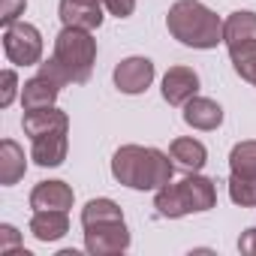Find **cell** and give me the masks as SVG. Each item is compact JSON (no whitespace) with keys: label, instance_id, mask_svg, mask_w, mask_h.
<instances>
[{"label":"cell","instance_id":"obj_1","mask_svg":"<svg viewBox=\"0 0 256 256\" xmlns=\"http://www.w3.org/2000/svg\"><path fill=\"white\" fill-rule=\"evenodd\" d=\"M96 60V40L90 36V30L82 28H64L54 40V54L52 60L40 64V72L52 76L60 88L64 84H84L90 78Z\"/></svg>","mask_w":256,"mask_h":256},{"label":"cell","instance_id":"obj_2","mask_svg":"<svg viewBox=\"0 0 256 256\" xmlns=\"http://www.w3.org/2000/svg\"><path fill=\"white\" fill-rule=\"evenodd\" d=\"M175 166L169 157L157 148H142V145H124L112 157V175L133 190H160L172 184Z\"/></svg>","mask_w":256,"mask_h":256},{"label":"cell","instance_id":"obj_3","mask_svg":"<svg viewBox=\"0 0 256 256\" xmlns=\"http://www.w3.org/2000/svg\"><path fill=\"white\" fill-rule=\"evenodd\" d=\"M84 247L94 256H114L130 247V229L124 223L120 208L112 199H90L82 208Z\"/></svg>","mask_w":256,"mask_h":256},{"label":"cell","instance_id":"obj_4","mask_svg":"<svg viewBox=\"0 0 256 256\" xmlns=\"http://www.w3.org/2000/svg\"><path fill=\"white\" fill-rule=\"evenodd\" d=\"M24 133L30 136V157L36 166H60L66 160V133H70V118L66 112L48 106L24 112Z\"/></svg>","mask_w":256,"mask_h":256},{"label":"cell","instance_id":"obj_5","mask_svg":"<svg viewBox=\"0 0 256 256\" xmlns=\"http://www.w3.org/2000/svg\"><path fill=\"white\" fill-rule=\"evenodd\" d=\"M166 28L190 48H217L223 42V22L199 0H178L166 16Z\"/></svg>","mask_w":256,"mask_h":256},{"label":"cell","instance_id":"obj_6","mask_svg":"<svg viewBox=\"0 0 256 256\" xmlns=\"http://www.w3.org/2000/svg\"><path fill=\"white\" fill-rule=\"evenodd\" d=\"M217 205V187L211 178L187 175L178 184H166L157 190L154 208L160 217H184V214H202Z\"/></svg>","mask_w":256,"mask_h":256},{"label":"cell","instance_id":"obj_7","mask_svg":"<svg viewBox=\"0 0 256 256\" xmlns=\"http://www.w3.org/2000/svg\"><path fill=\"white\" fill-rule=\"evenodd\" d=\"M4 52L16 66H34L42 58V36L34 24L16 22L4 30Z\"/></svg>","mask_w":256,"mask_h":256},{"label":"cell","instance_id":"obj_8","mask_svg":"<svg viewBox=\"0 0 256 256\" xmlns=\"http://www.w3.org/2000/svg\"><path fill=\"white\" fill-rule=\"evenodd\" d=\"M223 42L229 48V58L253 52L256 48V12H247V10L232 12L223 24Z\"/></svg>","mask_w":256,"mask_h":256},{"label":"cell","instance_id":"obj_9","mask_svg":"<svg viewBox=\"0 0 256 256\" xmlns=\"http://www.w3.org/2000/svg\"><path fill=\"white\" fill-rule=\"evenodd\" d=\"M154 82V64L148 58H126L114 66V88L120 94H145Z\"/></svg>","mask_w":256,"mask_h":256},{"label":"cell","instance_id":"obj_10","mask_svg":"<svg viewBox=\"0 0 256 256\" xmlns=\"http://www.w3.org/2000/svg\"><path fill=\"white\" fill-rule=\"evenodd\" d=\"M102 0H60V22L64 28L96 30L102 24Z\"/></svg>","mask_w":256,"mask_h":256},{"label":"cell","instance_id":"obj_11","mask_svg":"<svg viewBox=\"0 0 256 256\" xmlns=\"http://www.w3.org/2000/svg\"><path fill=\"white\" fill-rule=\"evenodd\" d=\"M72 187L64 181H40L30 193V208L34 211H70L72 208Z\"/></svg>","mask_w":256,"mask_h":256},{"label":"cell","instance_id":"obj_12","mask_svg":"<svg viewBox=\"0 0 256 256\" xmlns=\"http://www.w3.org/2000/svg\"><path fill=\"white\" fill-rule=\"evenodd\" d=\"M199 90V76L190 66H172L163 76V100L169 106H184Z\"/></svg>","mask_w":256,"mask_h":256},{"label":"cell","instance_id":"obj_13","mask_svg":"<svg viewBox=\"0 0 256 256\" xmlns=\"http://www.w3.org/2000/svg\"><path fill=\"white\" fill-rule=\"evenodd\" d=\"M58 94H60V84H58L52 76L40 72V76H34L30 82H24V88H22V106H24V112L48 108V106H54Z\"/></svg>","mask_w":256,"mask_h":256},{"label":"cell","instance_id":"obj_14","mask_svg":"<svg viewBox=\"0 0 256 256\" xmlns=\"http://www.w3.org/2000/svg\"><path fill=\"white\" fill-rule=\"evenodd\" d=\"M184 120L193 130H217L223 124V108L208 96H193L184 102Z\"/></svg>","mask_w":256,"mask_h":256},{"label":"cell","instance_id":"obj_15","mask_svg":"<svg viewBox=\"0 0 256 256\" xmlns=\"http://www.w3.org/2000/svg\"><path fill=\"white\" fill-rule=\"evenodd\" d=\"M24 172H28V160H24L22 145L12 139H4L0 142V184L12 187L24 178Z\"/></svg>","mask_w":256,"mask_h":256},{"label":"cell","instance_id":"obj_16","mask_svg":"<svg viewBox=\"0 0 256 256\" xmlns=\"http://www.w3.org/2000/svg\"><path fill=\"white\" fill-rule=\"evenodd\" d=\"M30 232L36 241H58L70 232V217L66 211H34Z\"/></svg>","mask_w":256,"mask_h":256},{"label":"cell","instance_id":"obj_17","mask_svg":"<svg viewBox=\"0 0 256 256\" xmlns=\"http://www.w3.org/2000/svg\"><path fill=\"white\" fill-rule=\"evenodd\" d=\"M169 157L175 160V166H181L187 172H199L208 163V151L196 139H175L172 148H169Z\"/></svg>","mask_w":256,"mask_h":256},{"label":"cell","instance_id":"obj_18","mask_svg":"<svg viewBox=\"0 0 256 256\" xmlns=\"http://www.w3.org/2000/svg\"><path fill=\"white\" fill-rule=\"evenodd\" d=\"M232 175H247L256 178V142H238L229 154Z\"/></svg>","mask_w":256,"mask_h":256},{"label":"cell","instance_id":"obj_19","mask_svg":"<svg viewBox=\"0 0 256 256\" xmlns=\"http://www.w3.org/2000/svg\"><path fill=\"white\" fill-rule=\"evenodd\" d=\"M229 199L241 208H256V178L232 175L229 178Z\"/></svg>","mask_w":256,"mask_h":256},{"label":"cell","instance_id":"obj_20","mask_svg":"<svg viewBox=\"0 0 256 256\" xmlns=\"http://www.w3.org/2000/svg\"><path fill=\"white\" fill-rule=\"evenodd\" d=\"M10 253L30 256V253L22 247V238H18V232H16L10 223H4V226H0V256H10Z\"/></svg>","mask_w":256,"mask_h":256},{"label":"cell","instance_id":"obj_21","mask_svg":"<svg viewBox=\"0 0 256 256\" xmlns=\"http://www.w3.org/2000/svg\"><path fill=\"white\" fill-rule=\"evenodd\" d=\"M232 66H235V72H238L244 82H250V84L256 88V48H253V52H244V54H235V58H232Z\"/></svg>","mask_w":256,"mask_h":256},{"label":"cell","instance_id":"obj_22","mask_svg":"<svg viewBox=\"0 0 256 256\" xmlns=\"http://www.w3.org/2000/svg\"><path fill=\"white\" fill-rule=\"evenodd\" d=\"M28 0H0V24L10 28L18 22V16H24Z\"/></svg>","mask_w":256,"mask_h":256},{"label":"cell","instance_id":"obj_23","mask_svg":"<svg viewBox=\"0 0 256 256\" xmlns=\"http://www.w3.org/2000/svg\"><path fill=\"white\" fill-rule=\"evenodd\" d=\"M0 82H4V94H0V108H6L12 100H16V88H18V76L12 70H6L4 76H0Z\"/></svg>","mask_w":256,"mask_h":256},{"label":"cell","instance_id":"obj_24","mask_svg":"<svg viewBox=\"0 0 256 256\" xmlns=\"http://www.w3.org/2000/svg\"><path fill=\"white\" fill-rule=\"evenodd\" d=\"M102 4H106V10H108L112 16H118V18H130L133 10H136V0H102Z\"/></svg>","mask_w":256,"mask_h":256},{"label":"cell","instance_id":"obj_25","mask_svg":"<svg viewBox=\"0 0 256 256\" xmlns=\"http://www.w3.org/2000/svg\"><path fill=\"white\" fill-rule=\"evenodd\" d=\"M238 250H241V253H253V256H256V229H247V232L238 238Z\"/></svg>","mask_w":256,"mask_h":256}]
</instances>
